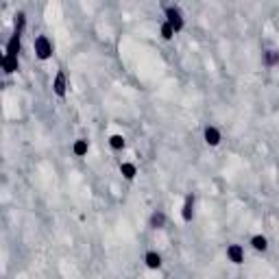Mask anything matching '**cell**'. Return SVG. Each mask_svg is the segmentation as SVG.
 <instances>
[{"instance_id": "17", "label": "cell", "mask_w": 279, "mask_h": 279, "mask_svg": "<svg viewBox=\"0 0 279 279\" xmlns=\"http://www.w3.org/2000/svg\"><path fill=\"white\" fill-rule=\"evenodd\" d=\"M175 35H177V33H175V29L170 26L166 20L161 22V24H159V37H161V40H164V42H173V37H175Z\"/></svg>"}, {"instance_id": "9", "label": "cell", "mask_w": 279, "mask_h": 279, "mask_svg": "<svg viewBox=\"0 0 279 279\" xmlns=\"http://www.w3.org/2000/svg\"><path fill=\"white\" fill-rule=\"evenodd\" d=\"M249 244H251V249L255 253H266L270 249V242H268V238L264 234H253L251 240H249Z\"/></svg>"}, {"instance_id": "4", "label": "cell", "mask_w": 279, "mask_h": 279, "mask_svg": "<svg viewBox=\"0 0 279 279\" xmlns=\"http://www.w3.org/2000/svg\"><path fill=\"white\" fill-rule=\"evenodd\" d=\"M225 258H227V262H231L234 266H240L246 262V253H244V246L238 244V242H231L227 244V249H225Z\"/></svg>"}, {"instance_id": "12", "label": "cell", "mask_w": 279, "mask_h": 279, "mask_svg": "<svg viewBox=\"0 0 279 279\" xmlns=\"http://www.w3.org/2000/svg\"><path fill=\"white\" fill-rule=\"evenodd\" d=\"M88 153H90V142L85 137H76L72 142V155L83 159V157H88Z\"/></svg>"}, {"instance_id": "2", "label": "cell", "mask_w": 279, "mask_h": 279, "mask_svg": "<svg viewBox=\"0 0 279 279\" xmlns=\"http://www.w3.org/2000/svg\"><path fill=\"white\" fill-rule=\"evenodd\" d=\"M164 18H166L168 24L175 29L177 35H179L181 31L185 29V18H183L181 7H177V5H164Z\"/></svg>"}, {"instance_id": "5", "label": "cell", "mask_w": 279, "mask_h": 279, "mask_svg": "<svg viewBox=\"0 0 279 279\" xmlns=\"http://www.w3.org/2000/svg\"><path fill=\"white\" fill-rule=\"evenodd\" d=\"M22 37H24V33H18V31H13V33H11V37H9V40H7V44H5V55H7V57H18V59H20Z\"/></svg>"}, {"instance_id": "7", "label": "cell", "mask_w": 279, "mask_h": 279, "mask_svg": "<svg viewBox=\"0 0 279 279\" xmlns=\"http://www.w3.org/2000/svg\"><path fill=\"white\" fill-rule=\"evenodd\" d=\"M203 142L207 146H212V149H216L220 142H222V131L216 127V125H207L203 129Z\"/></svg>"}, {"instance_id": "3", "label": "cell", "mask_w": 279, "mask_h": 279, "mask_svg": "<svg viewBox=\"0 0 279 279\" xmlns=\"http://www.w3.org/2000/svg\"><path fill=\"white\" fill-rule=\"evenodd\" d=\"M197 216V194L194 192H188L183 199V205H181V220L183 222H192Z\"/></svg>"}, {"instance_id": "1", "label": "cell", "mask_w": 279, "mask_h": 279, "mask_svg": "<svg viewBox=\"0 0 279 279\" xmlns=\"http://www.w3.org/2000/svg\"><path fill=\"white\" fill-rule=\"evenodd\" d=\"M33 52H35V59L37 61H50L52 55H55V44L48 35H35L33 37Z\"/></svg>"}, {"instance_id": "10", "label": "cell", "mask_w": 279, "mask_h": 279, "mask_svg": "<svg viewBox=\"0 0 279 279\" xmlns=\"http://www.w3.org/2000/svg\"><path fill=\"white\" fill-rule=\"evenodd\" d=\"M166 222H168V216H166L164 209H155V212L149 216V227L155 229V231H157V229H164Z\"/></svg>"}, {"instance_id": "14", "label": "cell", "mask_w": 279, "mask_h": 279, "mask_svg": "<svg viewBox=\"0 0 279 279\" xmlns=\"http://www.w3.org/2000/svg\"><path fill=\"white\" fill-rule=\"evenodd\" d=\"M107 144H109L111 151H125L127 149V137L122 133H111L107 137Z\"/></svg>"}, {"instance_id": "15", "label": "cell", "mask_w": 279, "mask_h": 279, "mask_svg": "<svg viewBox=\"0 0 279 279\" xmlns=\"http://www.w3.org/2000/svg\"><path fill=\"white\" fill-rule=\"evenodd\" d=\"M264 66L277 68L279 66V48H266L264 50Z\"/></svg>"}, {"instance_id": "16", "label": "cell", "mask_w": 279, "mask_h": 279, "mask_svg": "<svg viewBox=\"0 0 279 279\" xmlns=\"http://www.w3.org/2000/svg\"><path fill=\"white\" fill-rule=\"evenodd\" d=\"M24 29H26V13L24 11H15V15H13V31L24 33Z\"/></svg>"}, {"instance_id": "11", "label": "cell", "mask_w": 279, "mask_h": 279, "mask_svg": "<svg viewBox=\"0 0 279 279\" xmlns=\"http://www.w3.org/2000/svg\"><path fill=\"white\" fill-rule=\"evenodd\" d=\"M3 72H5V76H13V74H18L20 72V59L18 57H7V55H3Z\"/></svg>"}, {"instance_id": "8", "label": "cell", "mask_w": 279, "mask_h": 279, "mask_svg": "<svg viewBox=\"0 0 279 279\" xmlns=\"http://www.w3.org/2000/svg\"><path fill=\"white\" fill-rule=\"evenodd\" d=\"M142 262H144V266L149 268V270H159L161 266H164V258H161V253L157 249H149V251H146Z\"/></svg>"}, {"instance_id": "13", "label": "cell", "mask_w": 279, "mask_h": 279, "mask_svg": "<svg viewBox=\"0 0 279 279\" xmlns=\"http://www.w3.org/2000/svg\"><path fill=\"white\" fill-rule=\"evenodd\" d=\"M118 170H120V175L125 177L127 181H133L137 177V164H135V161H120Z\"/></svg>"}, {"instance_id": "6", "label": "cell", "mask_w": 279, "mask_h": 279, "mask_svg": "<svg viewBox=\"0 0 279 279\" xmlns=\"http://www.w3.org/2000/svg\"><path fill=\"white\" fill-rule=\"evenodd\" d=\"M68 88H70V83H68L66 72H64V70H57L55 79H52V92H55V96L64 100L68 96Z\"/></svg>"}]
</instances>
